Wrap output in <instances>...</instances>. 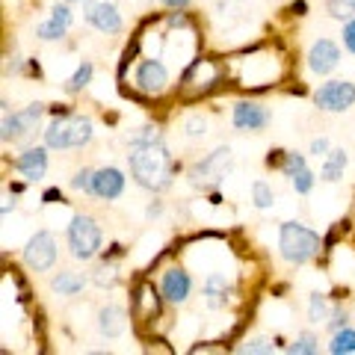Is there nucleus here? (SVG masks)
<instances>
[{"label": "nucleus", "mask_w": 355, "mask_h": 355, "mask_svg": "<svg viewBox=\"0 0 355 355\" xmlns=\"http://www.w3.org/2000/svg\"><path fill=\"white\" fill-rule=\"evenodd\" d=\"M128 166H130L133 181L151 193H160L166 187H172V178L178 172V166L172 160L169 148L163 146V137L157 128H142L130 139Z\"/></svg>", "instance_id": "1"}, {"label": "nucleus", "mask_w": 355, "mask_h": 355, "mask_svg": "<svg viewBox=\"0 0 355 355\" xmlns=\"http://www.w3.org/2000/svg\"><path fill=\"white\" fill-rule=\"evenodd\" d=\"M92 139V121L83 116H69L62 113L60 119H53L48 130H44V146L48 148H83Z\"/></svg>", "instance_id": "2"}, {"label": "nucleus", "mask_w": 355, "mask_h": 355, "mask_svg": "<svg viewBox=\"0 0 355 355\" xmlns=\"http://www.w3.org/2000/svg\"><path fill=\"white\" fill-rule=\"evenodd\" d=\"M279 249L282 258L291 263H308L320 252V237L311 228L299 225V222H284L279 231Z\"/></svg>", "instance_id": "3"}, {"label": "nucleus", "mask_w": 355, "mask_h": 355, "mask_svg": "<svg viewBox=\"0 0 355 355\" xmlns=\"http://www.w3.org/2000/svg\"><path fill=\"white\" fill-rule=\"evenodd\" d=\"M69 249L77 261H92L101 249V228L92 216H74L69 225Z\"/></svg>", "instance_id": "4"}, {"label": "nucleus", "mask_w": 355, "mask_h": 355, "mask_svg": "<svg viewBox=\"0 0 355 355\" xmlns=\"http://www.w3.org/2000/svg\"><path fill=\"white\" fill-rule=\"evenodd\" d=\"M231 163H234V160H231V148H216V151H210L202 163L193 166L190 184H193V187H216L222 178L231 172Z\"/></svg>", "instance_id": "5"}, {"label": "nucleus", "mask_w": 355, "mask_h": 355, "mask_svg": "<svg viewBox=\"0 0 355 355\" xmlns=\"http://www.w3.org/2000/svg\"><path fill=\"white\" fill-rule=\"evenodd\" d=\"M314 104L326 113H343L355 104V86L349 80H329L317 89Z\"/></svg>", "instance_id": "6"}, {"label": "nucleus", "mask_w": 355, "mask_h": 355, "mask_svg": "<svg viewBox=\"0 0 355 355\" xmlns=\"http://www.w3.org/2000/svg\"><path fill=\"white\" fill-rule=\"evenodd\" d=\"M44 116V104H30L27 110H21V113H3V142H18V139H24L30 137L33 130H36L39 125V119Z\"/></svg>", "instance_id": "7"}, {"label": "nucleus", "mask_w": 355, "mask_h": 355, "mask_svg": "<svg viewBox=\"0 0 355 355\" xmlns=\"http://www.w3.org/2000/svg\"><path fill=\"white\" fill-rule=\"evenodd\" d=\"M24 263L36 272H48L57 263V240L48 231H39L36 237H30L27 249H24Z\"/></svg>", "instance_id": "8"}, {"label": "nucleus", "mask_w": 355, "mask_h": 355, "mask_svg": "<svg viewBox=\"0 0 355 355\" xmlns=\"http://www.w3.org/2000/svg\"><path fill=\"white\" fill-rule=\"evenodd\" d=\"M137 89L146 95H160L166 83H169V71H166V65L157 62V60H142L139 69H137Z\"/></svg>", "instance_id": "9"}, {"label": "nucleus", "mask_w": 355, "mask_h": 355, "mask_svg": "<svg viewBox=\"0 0 355 355\" xmlns=\"http://www.w3.org/2000/svg\"><path fill=\"white\" fill-rule=\"evenodd\" d=\"M338 62H340V51H338V44L331 42V39H320V42L311 44V51H308V69L314 71V74L335 71Z\"/></svg>", "instance_id": "10"}, {"label": "nucleus", "mask_w": 355, "mask_h": 355, "mask_svg": "<svg viewBox=\"0 0 355 355\" xmlns=\"http://www.w3.org/2000/svg\"><path fill=\"white\" fill-rule=\"evenodd\" d=\"M83 18L98 33H121V15L113 3H86Z\"/></svg>", "instance_id": "11"}, {"label": "nucleus", "mask_w": 355, "mask_h": 355, "mask_svg": "<svg viewBox=\"0 0 355 355\" xmlns=\"http://www.w3.org/2000/svg\"><path fill=\"white\" fill-rule=\"evenodd\" d=\"M160 291H163V299H166V302L181 305V302H187V296H190V291H193V279L181 270V266H172V270H166V272H163Z\"/></svg>", "instance_id": "12"}, {"label": "nucleus", "mask_w": 355, "mask_h": 355, "mask_svg": "<svg viewBox=\"0 0 355 355\" xmlns=\"http://www.w3.org/2000/svg\"><path fill=\"white\" fill-rule=\"evenodd\" d=\"M125 193V175H121L116 166H107V169H98L92 178V196L104 198V202H113Z\"/></svg>", "instance_id": "13"}, {"label": "nucleus", "mask_w": 355, "mask_h": 355, "mask_svg": "<svg viewBox=\"0 0 355 355\" xmlns=\"http://www.w3.org/2000/svg\"><path fill=\"white\" fill-rule=\"evenodd\" d=\"M266 125H270V113H266L263 104L240 101L234 107V128L237 130H261Z\"/></svg>", "instance_id": "14"}, {"label": "nucleus", "mask_w": 355, "mask_h": 355, "mask_svg": "<svg viewBox=\"0 0 355 355\" xmlns=\"http://www.w3.org/2000/svg\"><path fill=\"white\" fill-rule=\"evenodd\" d=\"M69 27H71V9L69 6H53L51 9V18L44 21V24H39V30H36V36L42 39V42H57V39H62L65 33H69Z\"/></svg>", "instance_id": "15"}, {"label": "nucleus", "mask_w": 355, "mask_h": 355, "mask_svg": "<svg viewBox=\"0 0 355 355\" xmlns=\"http://www.w3.org/2000/svg\"><path fill=\"white\" fill-rule=\"evenodd\" d=\"M15 169L21 172L24 181H39V178H44V172H48V151L44 148H27L15 160Z\"/></svg>", "instance_id": "16"}, {"label": "nucleus", "mask_w": 355, "mask_h": 355, "mask_svg": "<svg viewBox=\"0 0 355 355\" xmlns=\"http://www.w3.org/2000/svg\"><path fill=\"white\" fill-rule=\"evenodd\" d=\"M160 314V299L151 284H139L137 296H133V317L137 320H154Z\"/></svg>", "instance_id": "17"}, {"label": "nucleus", "mask_w": 355, "mask_h": 355, "mask_svg": "<svg viewBox=\"0 0 355 355\" xmlns=\"http://www.w3.org/2000/svg\"><path fill=\"white\" fill-rule=\"evenodd\" d=\"M98 326H101V331H104L107 338L125 335V329H128L125 308H119V305H107V308H101V314H98Z\"/></svg>", "instance_id": "18"}, {"label": "nucleus", "mask_w": 355, "mask_h": 355, "mask_svg": "<svg viewBox=\"0 0 355 355\" xmlns=\"http://www.w3.org/2000/svg\"><path fill=\"white\" fill-rule=\"evenodd\" d=\"M51 287H53V293H60V296H77L86 287V275H80V272H57L53 275V282H51Z\"/></svg>", "instance_id": "19"}, {"label": "nucleus", "mask_w": 355, "mask_h": 355, "mask_svg": "<svg viewBox=\"0 0 355 355\" xmlns=\"http://www.w3.org/2000/svg\"><path fill=\"white\" fill-rule=\"evenodd\" d=\"M205 296H207V305L210 308H222L225 305V299H228V282H225V275H207V282H205Z\"/></svg>", "instance_id": "20"}, {"label": "nucleus", "mask_w": 355, "mask_h": 355, "mask_svg": "<svg viewBox=\"0 0 355 355\" xmlns=\"http://www.w3.org/2000/svg\"><path fill=\"white\" fill-rule=\"evenodd\" d=\"M343 169H347V151L335 148V151L326 154L323 169H320V178H323V181H338V178L343 175Z\"/></svg>", "instance_id": "21"}, {"label": "nucleus", "mask_w": 355, "mask_h": 355, "mask_svg": "<svg viewBox=\"0 0 355 355\" xmlns=\"http://www.w3.org/2000/svg\"><path fill=\"white\" fill-rule=\"evenodd\" d=\"M329 352L331 355H349L355 352V329H338L335 338L329 343Z\"/></svg>", "instance_id": "22"}, {"label": "nucleus", "mask_w": 355, "mask_h": 355, "mask_svg": "<svg viewBox=\"0 0 355 355\" xmlns=\"http://www.w3.org/2000/svg\"><path fill=\"white\" fill-rule=\"evenodd\" d=\"M252 202H254V207H261V210L272 207V202H275L272 187L266 184V181H254V184H252Z\"/></svg>", "instance_id": "23"}, {"label": "nucleus", "mask_w": 355, "mask_h": 355, "mask_svg": "<svg viewBox=\"0 0 355 355\" xmlns=\"http://www.w3.org/2000/svg\"><path fill=\"white\" fill-rule=\"evenodd\" d=\"M89 80H92V65H89V62H80V65H77V71L69 77L65 89H69V92H80V89L89 86Z\"/></svg>", "instance_id": "24"}, {"label": "nucleus", "mask_w": 355, "mask_h": 355, "mask_svg": "<svg viewBox=\"0 0 355 355\" xmlns=\"http://www.w3.org/2000/svg\"><path fill=\"white\" fill-rule=\"evenodd\" d=\"M326 9L331 18H355V0H326Z\"/></svg>", "instance_id": "25"}, {"label": "nucleus", "mask_w": 355, "mask_h": 355, "mask_svg": "<svg viewBox=\"0 0 355 355\" xmlns=\"http://www.w3.org/2000/svg\"><path fill=\"white\" fill-rule=\"evenodd\" d=\"M291 355H314L317 352V338L314 335H299L291 347H287Z\"/></svg>", "instance_id": "26"}, {"label": "nucleus", "mask_w": 355, "mask_h": 355, "mask_svg": "<svg viewBox=\"0 0 355 355\" xmlns=\"http://www.w3.org/2000/svg\"><path fill=\"white\" fill-rule=\"evenodd\" d=\"M308 314H311V320H314V323H320V320H326V317H329V302H326V296H320V293L311 296V302H308Z\"/></svg>", "instance_id": "27"}, {"label": "nucleus", "mask_w": 355, "mask_h": 355, "mask_svg": "<svg viewBox=\"0 0 355 355\" xmlns=\"http://www.w3.org/2000/svg\"><path fill=\"white\" fill-rule=\"evenodd\" d=\"M291 181H293V190H296V193H311V187H314V175H311V169L305 166V169H299V172L291 178Z\"/></svg>", "instance_id": "28"}, {"label": "nucleus", "mask_w": 355, "mask_h": 355, "mask_svg": "<svg viewBox=\"0 0 355 355\" xmlns=\"http://www.w3.org/2000/svg\"><path fill=\"white\" fill-rule=\"evenodd\" d=\"M299 169H305V157L302 154H284V163H282V172L287 178H293Z\"/></svg>", "instance_id": "29"}, {"label": "nucleus", "mask_w": 355, "mask_h": 355, "mask_svg": "<svg viewBox=\"0 0 355 355\" xmlns=\"http://www.w3.org/2000/svg\"><path fill=\"white\" fill-rule=\"evenodd\" d=\"M92 178H95V172L83 169V172H77V175L71 178V187H74L77 193H92Z\"/></svg>", "instance_id": "30"}, {"label": "nucleus", "mask_w": 355, "mask_h": 355, "mask_svg": "<svg viewBox=\"0 0 355 355\" xmlns=\"http://www.w3.org/2000/svg\"><path fill=\"white\" fill-rule=\"evenodd\" d=\"M187 137H205V133H207V121L205 119H198V116H193V119H187Z\"/></svg>", "instance_id": "31"}, {"label": "nucleus", "mask_w": 355, "mask_h": 355, "mask_svg": "<svg viewBox=\"0 0 355 355\" xmlns=\"http://www.w3.org/2000/svg\"><path fill=\"white\" fill-rule=\"evenodd\" d=\"M116 266H101V270L95 272V284H101V287H107V284H116Z\"/></svg>", "instance_id": "32"}, {"label": "nucleus", "mask_w": 355, "mask_h": 355, "mask_svg": "<svg viewBox=\"0 0 355 355\" xmlns=\"http://www.w3.org/2000/svg\"><path fill=\"white\" fill-rule=\"evenodd\" d=\"M343 44H347V51L355 53V18H349L347 27H343Z\"/></svg>", "instance_id": "33"}, {"label": "nucleus", "mask_w": 355, "mask_h": 355, "mask_svg": "<svg viewBox=\"0 0 355 355\" xmlns=\"http://www.w3.org/2000/svg\"><path fill=\"white\" fill-rule=\"evenodd\" d=\"M311 154H314V157H320V154H323V157H326V154H329V139L320 137V139L311 142Z\"/></svg>", "instance_id": "34"}, {"label": "nucleus", "mask_w": 355, "mask_h": 355, "mask_svg": "<svg viewBox=\"0 0 355 355\" xmlns=\"http://www.w3.org/2000/svg\"><path fill=\"white\" fill-rule=\"evenodd\" d=\"M243 352H272V343H266V340H261V338H258V340H252Z\"/></svg>", "instance_id": "35"}, {"label": "nucleus", "mask_w": 355, "mask_h": 355, "mask_svg": "<svg viewBox=\"0 0 355 355\" xmlns=\"http://www.w3.org/2000/svg\"><path fill=\"white\" fill-rule=\"evenodd\" d=\"M160 3L169 6V9H187V6L193 3V0H160Z\"/></svg>", "instance_id": "36"}, {"label": "nucleus", "mask_w": 355, "mask_h": 355, "mask_svg": "<svg viewBox=\"0 0 355 355\" xmlns=\"http://www.w3.org/2000/svg\"><path fill=\"white\" fill-rule=\"evenodd\" d=\"M284 163V151H272L270 157H266V166H282Z\"/></svg>", "instance_id": "37"}, {"label": "nucleus", "mask_w": 355, "mask_h": 355, "mask_svg": "<svg viewBox=\"0 0 355 355\" xmlns=\"http://www.w3.org/2000/svg\"><path fill=\"white\" fill-rule=\"evenodd\" d=\"M53 198H62L60 190H48V193H44V202H53Z\"/></svg>", "instance_id": "38"}, {"label": "nucleus", "mask_w": 355, "mask_h": 355, "mask_svg": "<svg viewBox=\"0 0 355 355\" xmlns=\"http://www.w3.org/2000/svg\"><path fill=\"white\" fill-rule=\"evenodd\" d=\"M65 3H71V0H65Z\"/></svg>", "instance_id": "39"}]
</instances>
